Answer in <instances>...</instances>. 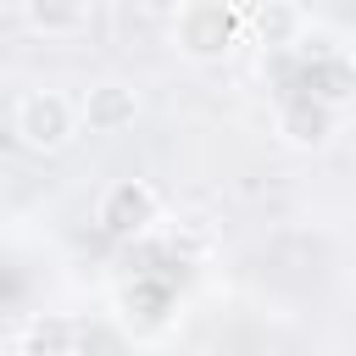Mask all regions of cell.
Masks as SVG:
<instances>
[{
	"instance_id": "cell-7",
	"label": "cell",
	"mask_w": 356,
	"mask_h": 356,
	"mask_svg": "<svg viewBox=\"0 0 356 356\" xmlns=\"http://www.w3.org/2000/svg\"><path fill=\"white\" fill-rule=\"evenodd\" d=\"M295 89H312V95H323L328 106H345L350 95H356V67L345 61V56H312L306 61V72L295 78Z\"/></svg>"
},
{
	"instance_id": "cell-11",
	"label": "cell",
	"mask_w": 356,
	"mask_h": 356,
	"mask_svg": "<svg viewBox=\"0 0 356 356\" xmlns=\"http://www.w3.org/2000/svg\"><path fill=\"white\" fill-rule=\"evenodd\" d=\"M134 6H139L145 17H167V22H172V17H178V11L189 6V0H134Z\"/></svg>"
},
{
	"instance_id": "cell-1",
	"label": "cell",
	"mask_w": 356,
	"mask_h": 356,
	"mask_svg": "<svg viewBox=\"0 0 356 356\" xmlns=\"http://www.w3.org/2000/svg\"><path fill=\"white\" fill-rule=\"evenodd\" d=\"M167 33H172V50H178L184 61L211 67V61H228V56L245 44L250 11H239L234 0H189V6L167 22Z\"/></svg>"
},
{
	"instance_id": "cell-5",
	"label": "cell",
	"mask_w": 356,
	"mask_h": 356,
	"mask_svg": "<svg viewBox=\"0 0 356 356\" xmlns=\"http://www.w3.org/2000/svg\"><path fill=\"white\" fill-rule=\"evenodd\" d=\"M78 117L89 134H128L139 122V89L122 83V78H106V83H89L83 100H78Z\"/></svg>"
},
{
	"instance_id": "cell-4",
	"label": "cell",
	"mask_w": 356,
	"mask_h": 356,
	"mask_svg": "<svg viewBox=\"0 0 356 356\" xmlns=\"http://www.w3.org/2000/svg\"><path fill=\"white\" fill-rule=\"evenodd\" d=\"M278 139L289 145V150H300V156H317V150H328L334 145V134H339V106H328L323 95H312V89H289L284 100H278Z\"/></svg>"
},
{
	"instance_id": "cell-3",
	"label": "cell",
	"mask_w": 356,
	"mask_h": 356,
	"mask_svg": "<svg viewBox=\"0 0 356 356\" xmlns=\"http://www.w3.org/2000/svg\"><path fill=\"white\" fill-rule=\"evenodd\" d=\"M156 217H161V195L145 178H111L95 200V222L111 239H145L156 228Z\"/></svg>"
},
{
	"instance_id": "cell-2",
	"label": "cell",
	"mask_w": 356,
	"mask_h": 356,
	"mask_svg": "<svg viewBox=\"0 0 356 356\" xmlns=\"http://www.w3.org/2000/svg\"><path fill=\"white\" fill-rule=\"evenodd\" d=\"M83 117H78V100H67L61 89H22L11 100V139L28 150V156H56L78 139Z\"/></svg>"
},
{
	"instance_id": "cell-9",
	"label": "cell",
	"mask_w": 356,
	"mask_h": 356,
	"mask_svg": "<svg viewBox=\"0 0 356 356\" xmlns=\"http://www.w3.org/2000/svg\"><path fill=\"white\" fill-rule=\"evenodd\" d=\"M250 33H256L267 50H284V44H295V33H300V11L284 6V0H267L261 11H250Z\"/></svg>"
},
{
	"instance_id": "cell-6",
	"label": "cell",
	"mask_w": 356,
	"mask_h": 356,
	"mask_svg": "<svg viewBox=\"0 0 356 356\" xmlns=\"http://www.w3.org/2000/svg\"><path fill=\"white\" fill-rule=\"evenodd\" d=\"M89 6L95 0H22V22L39 39H72V33H83Z\"/></svg>"
},
{
	"instance_id": "cell-8",
	"label": "cell",
	"mask_w": 356,
	"mask_h": 356,
	"mask_svg": "<svg viewBox=\"0 0 356 356\" xmlns=\"http://www.w3.org/2000/svg\"><path fill=\"white\" fill-rule=\"evenodd\" d=\"M117 306H122V312H117L122 323L139 312V323L156 328V323H167V312H172V289H167V284H150V278H134V284L117 295Z\"/></svg>"
},
{
	"instance_id": "cell-10",
	"label": "cell",
	"mask_w": 356,
	"mask_h": 356,
	"mask_svg": "<svg viewBox=\"0 0 356 356\" xmlns=\"http://www.w3.org/2000/svg\"><path fill=\"white\" fill-rule=\"evenodd\" d=\"M72 345H78V334L67 323H33L28 334L11 339V350H72Z\"/></svg>"
}]
</instances>
